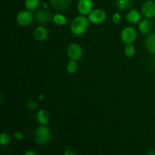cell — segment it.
Masks as SVG:
<instances>
[{"label":"cell","mask_w":155,"mask_h":155,"mask_svg":"<svg viewBox=\"0 0 155 155\" xmlns=\"http://www.w3.org/2000/svg\"><path fill=\"white\" fill-rule=\"evenodd\" d=\"M107 18L106 12L102 9H93L88 15L89 22L93 24H100L104 22Z\"/></svg>","instance_id":"6"},{"label":"cell","mask_w":155,"mask_h":155,"mask_svg":"<svg viewBox=\"0 0 155 155\" xmlns=\"http://www.w3.org/2000/svg\"><path fill=\"white\" fill-rule=\"evenodd\" d=\"M36 119H37V121L39 124L46 125L50 119L49 114L45 109H41L38 111L37 114H36Z\"/></svg>","instance_id":"14"},{"label":"cell","mask_w":155,"mask_h":155,"mask_svg":"<svg viewBox=\"0 0 155 155\" xmlns=\"http://www.w3.org/2000/svg\"><path fill=\"white\" fill-rule=\"evenodd\" d=\"M11 142V136L8 133L2 132L0 134V145L2 146L8 145Z\"/></svg>","instance_id":"20"},{"label":"cell","mask_w":155,"mask_h":155,"mask_svg":"<svg viewBox=\"0 0 155 155\" xmlns=\"http://www.w3.org/2000/svg\"><path fill=\"white\" fill-rule=\"evenodd\" d=\"M27 107H28L29 109H30V110H36V109H37V107H38V104L34 101H29L28 102H27Z\"/></svg>","instance_id":"23"},{"label":"cell","mask_w":155,"mask_h":155,"mask_svg":"<svg viewBox=\"0 0 155 155\" xmlns=\"http://www.w3.org/2000/svg\"><path fill=\"white\" fill-rule=\"evenodd\" d=\"M121 21V16L120 15V13L117 12V13H114L112 16V21H113L114 24H118Z\"/></svg>","instance_id":"22"},{"label":"cell","mask_w":155,"mask_h":155,"mask_svg":"<svg viewBox=\"0 0 155 155\" xmlns=\"http://www.w3.org/2000/svg\"><path fill=\"white\" fill-rule=\"evenodd\" d=\"M153 27V24L149 18H145L142 20L139 24V30L142 34H148L151 31Z\"/></svg>","instance_id":"13"},{"label":"cell","mask_w":155,"mask_h":155,"mask_svg":"<svg viewBox=\"0 0 155 155\" xmlns=\"http://www.w3.org/2000/svg\"><path fill=\"white\" fill-rule=\"evenodd\" d=\"M154 78H155V76H154Z\"/></svg>","instance_id":"30"},{"label":"cell","mask_w":155,"mask_h":155,"mask_svg":"<svg viewBox=\"0 0 155 155\" xmlns=\"http://www.w3.org/2000/svg\"><path fill=\"white\" fill-rule=\"evenodd\" d=\"M14 137H15V139H18V140H23V139H24L25 136H24V134L22 132L16 131L14 133Z\"/></svg>","instance_id":"24"},{"label":"cell","mask_w":155,"mask_h":155,"mask_svg":"<svg viewBox=\"0 0 155 155\" xmlns=\"http://www.w3.org/2000/svg\"><path fill=\"white\" fill-rule=\"evenodd\" d=\"M25 155H36V152H35V151H27V152H25Z\"/></svg>","instance_id":"26"},{"label":"cell","mask_w":155,"mask_h":155,"mask_svg":"<svg viewBox=\"0 0 155 155\" xmlns=\"http://www.w3.org/2000/svg\"><path fill=\"white\" fill-rule=\"evenodd\" d=\"M33 35L36 40L39 41V42H42V41H45L48 38V32L45 27L39 26V27L34 29Z\"/></svg>","instance_id":"10"},{"label":"cell","mask_w":155,"mask_h":155,"mask_svg":"<svg viewBox=\"0 0 155 155\" xmlns=\"http://www.w3.org/2000/svg\"><path fill=\"white\" fill-rule=\"evenodd\" d=\"M52 16L51 12L46 8H41L36 11L34 15V19L40 24H46L51 21Z\"/></svg>","instance_id":"7"},{"label":"cell","mask_w":155,"mask_h":155,"mask_svg":"<svg viewBox=\"0 0 155 155\" xmlns=\"http://www.w3.org/2000/svg\"><path fill=\"white\" fill-rule=\"evenodd\" d=\"M24 5L27 10L30 12L36 11L39 5V0H25Z\"/></svg>","instance_id":"17"},{"label":"cell","mask_w":155,"mask_h":155,"mask_svg":"<svg viewBox=\"0 0 155 155\" xmlns=\"http://www.w3.org/2000/svg\"><path fill=\"white\" fill-rule=\"evenodd\" d=\"M124 52H125V54L127 56V57H133L135 55L136 52V49L135 48L134 45L132 44H127L125 47V49H124Z\"/></svg>","instance_id":"21"},{"label":"cell","mask_w":155,"mask_h":155,"mask_svg":"<svg viewBox=\"0 0 155 155\" xmlns=\"http://www.w3.org/2000/svg\"><path fill=\"white\" fill-rule=\"evenodd\" d=\"M145 47L151 54H155V33L148 35L145 40Z\"/></svg>","instance_id":"15"},{"label":"cell","mask_w":155,"mask_h":155,"mask_svg":"<svg viewBox=\"0 0 155 155\" xmlns=\"http://www.w3.org/2000/svg\"><path fill=\"white\" fill-rule=\"evenodd\" d=\"M43 8H44L48 9V5H47V3H46V2H44V3H43Z\"/></svg>","instance_id":"29"},{"label":"cell","mask_w":155,"mask_h":155,"mask_svg":"<svg viewBox=\"0 0 155 155\" xmlns=\"http://www.w3.org/2000/svg\"><path fill=\"white\" fill-rule=\"evenodd\" d=\"M38 99H39V101H42L44 99V96L42 95H39L38 97Z\"/></svg>","instance_id":"28"},{"label":"cell","mask_w":155,"mask_h":155,"mask_svg":"<svg viewBox=\"0 0 155 155\" xmlns=\"http://www.w3.org/2000/svg\"><path fill=\"white\" fill-rule=\"evenodd\" d=\"M142 16L137 9H131L126 15V20L131 24H137L140 21Z\"/></svg>","instance_id":"12"},{"label":"cell","mask_w":155,"mask_h":155,"mask_svg":"<svg viewBox=\"0 0 155 155\" xmlns=\"http://www.w3.org/2000/svg\"><path fill=\"white\" fill-rule=\"evenodd\" d=\"M64 154L65 155H73L74 154V152L71 149H66L64 151Z\"/></svg>","instance_id":"25"},{"label":"cell","mask_w":155,"mask_h":155,"mask_svg":"<svg viewBox=\"0 0 155 155\" xmlns=\"http://www.w3.org/2000/svg\"><path fill=\"white\" fill-rule=\"evenodd\" d=\"M34 20V16L29 10L21 11L16 17L17 23L22 27H27L30 25Z\"/></svg>","instance_id":"5"},{"label":"cell","mask_w":155,"mask_h":155,"mask_svg":"<svg viewBox=\"0 0 155 155\" xmlns=\"http://www.w3.org/2000/svg\"><path fill=\"white\" fill-rule=\"evenodd\" d=\"M67 54L71 60L79 61L83 57V48L78 44L71 43L67 48Z\"/></svg>","instance_id":"4"},{"label":"cell","mask_w":155,"mask_h":155,"mask_svg":"<svg viewBox=\"0 0 155 155\" xmlns=\"http://www.w3.org/2000/svg\"><path fill=\"white\" fill-rule=\"evenodd\" d=\"M136 37H137V32L133 27H126L121 31V40L126 45L133 43L136 40Z\"/></svg>","instance_id":"3"},{"label":"cell","mask_w":155,"mask_h":155,"mask_svg":"<svg viewBox=\"0 0 155 155\" xmlns=\"http://www.w3.org/2000/svg\"><path fill=\"white\" fill-rule=\"evenodd\" d=\"M89 21L85 15L77 16L71 23V31L75 36H81L88 30Z\"/></svg>","instance_id":"1"},{"label":"cell","mask_w":155,"mask_h":155,"mask_svg":"<svg viewBox=\"0 0 155 155\" xmlns=\"http://www.w3.org/2000/svg\"><path fill=\"white\" fill-rule=\"evenodd\" d=\"M77 61L75 60H71L68 64H67V71L69 74H75L78 70V64H77Z\"/></svg>","instance_id":"19"},{"label":"cell","mask_w":155,"mask_h":155,"mask_svg":"<svg viewBox=\"0 0 155 155\" xmlns=\"http://www.w3.org/2000/svg\"><path fill=\"white\" fill-rule=\"evenodd\" d=\"M142 13L146 18H153L155 17V2L148 0L142 5Z\"/></svg>","instance_id":"8"},{"label":"cell","mask_w":155,"mask_h":155,"mask_svg":"<svg viewBox=\"0 0 155 155\" xmlns=\"http://www.w3.org/2000/svg\"><path fill=\"white\" fill-rule=\"evenodd\" d=\"M132 4H133L132 0H116L115 1L116 8L120 12H124V11L130 8Z\"/></svg>","instance_id":"16"},{"label":"cell","mask_w":155,"mask_h":155,"mask_svg":"<svg viewBox=\"0 0 155 155\" xmlns=\"http://www.w3.org/2000/svg\"><path fill=\"white\" fill-rule=\"evenodd\" d=\"M148 155H154L155 154V151H154V149H149L148 151Z\"/></svg>","instance_id":"27"},{"label":"cell","mask_w":155,"mask_h":155,"mask_svg":"<svg viewBox=\"0 0 155 155\" xmlns=\"http://www.w3.org/2000/svg\"><path fill=\"white\" fill-rule=\"evenodd\" d=\"M50 3L55 10L64 12L70 7L71 0H50Z\"/></svg>","instance_id":"11"},{"label":"cell","mask_w":155,"mask_h":155,"mask_svg":"<svg viewBox=\"0 0 155 155\" xmlns=\"http://www.w3.org/2000/svg\"><path fill=\"white\" fill-rule=\"evenodd\" d=\"M53 21H54V24H56L57 25L59 26H63L67 24L66 17L60 13L55 14V15L53 16Z\"/></svg>","instance_id":"18"},{"label":"cell","mask_w":155,"mask_h":155,"mask_svg":"<svg viewBox=\"0 0 155 155\" xmlns=\"http://www.w3.org/2000/svg\"><path fill=\"white\" fill-rule=\"evenodd\" d=\"M77 10L82 15H89L93 10V2L92 0H79L77 4Z\"/></svg>","instance_id":"9"},{"label":"cell","mask_w":155,"mask_h":155,"mask_svg":"<svg viewBox=\"0 0 155 155\" xmlns=\"http://www.w3.org/2000/svg\"><path fill=\"white\" fill-rule=\"evenodd\" d=\"M51 137V130L45 125H41L37 127L34 132V138L36 143L40 145H45L49 142Z\"/></svg>","instance_id":"2"}]
</instances>
